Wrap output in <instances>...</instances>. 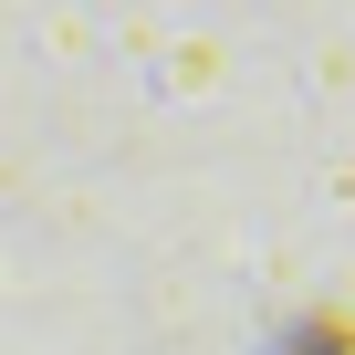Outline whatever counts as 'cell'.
<instances>
[{
    "instance_id": "obj_1",
    "label": "cell",
    "mask_w": 355,
    "mask_h": 355,
    "mask_svg": "<svg viewBox=\"0 0 355 355\" xmlns=\"http://www.w3.org/2000/svg\"><path fill=\"white\" fill-rule=\"evenodd\" d=\"M282 355H355V313H303L282 334Z\"/></svg>"
}]
</instances>
